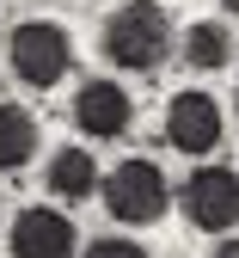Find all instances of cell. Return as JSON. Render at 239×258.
I'll return each mask as SVG.
<instances>
[{"instance_id":"obj_12","label":"cell","mask_w":239,"mask_h":258,"mask_svg":"<svg viewBox=\"0 0 239 258\" xmlns=\"http://www.w3.org/2000/svg\"><path fill=\"white\" fill-rule=\"evenodd\" d=\"M209 258H239V240H221V246H215Z\"/></svg>"},{"instance_id":"obj_7","label":"cell","mask_w":239,"mask_h":258,"mask_svg":"<svg viewBox=\"0 0 239 258\" xmlns=\"http://www.w3.org/2000/svg\"><path fill=\"white\" fill-rule=\"evenodd\" d=\"M74 123H80V136H92V142H117V136H129V123H135V99L117 80H86L74 92Z\"/></svg>"},{"instance_id":"obj_10","label":"cell","mask_w":239,"mask_h":258,"mask_svg":"<svg viewBox=\"0 0 239 258\" xmlns=\"http://www.w3.org/2000/svg\"><path fill=\"white\" fill-rule=\"evenodd\" d=\"M227 55H233L227 25L202 19V25H190V31H184V68H196V74H215V68H227Z\"/></svg>"},{"instance_id":"obj_2","label":"cell","mask_w":239,"mask_h":258,"mask_svg":"<svg viewBox=\"0 0 239 258\" xmlns=\"http://www.w3.org/2000/svg\"><path fill=\"white\" fill-rule=\"evenodd\" d=\"M98 190H105V209L123 228H153V221H166V209H172V184H166V172L153 160H123V166H111Z\"/></svg>"},{"instance_id":"obj_3","label":"cell","mask_w":239,"mask_h":258,"mask_svg":"<svg viewBox=\"0 0 239 258\" xmlns=\"http://www.w3.org/2000/svg\"><path fill=\"white\" fill-rule=\"evenodd\" d=\"M7 61H13V74L25 86L49 92V86L67 80V68H74V37H67L61 25H49V19H31V25H19L7 37Z\"/></svg>"},{"instance_id":"obj_5","label":"cell","mask_w":239,"mask_h":258,"mask_svg":"<svg viewBox=\"0 0 239 258\" xmlns=\"http://www.w3.org/2000/svg\"><path fill=\"white\" fill-rule=\"evenodd\" d=\"M221 136H227V117H221V105L209 99V92H196V86L172 92V105H166V142H172L178 154L202 160V154L221 148Z\"/></svg>"},{"instance_id":"obj_8","label":"cell","mask_w":239,"mask_h":258,"mask_svg":"<svg viewBox=\"0 0 239 258\" xmlns=\"http://www.w3.org/2000/svg\"><path fill=\"white\" fill-rule=\"evenodd\" d=\"M37 117L25 105H7L0 99V172H25L31 160H37Z\"/></svg>"},{"instance_id":"obj_9","label":"cell","mask_w":239,"mask_h":258,"mask_svg":"<svg viewBox=\"0 0 239 258\" xmlns=\"http://www.w3.org/2000/svg\"><path fill=\"white\" fill-rule=\"evenodd\" d=\"M49 190L61 203H86L92 190H98V160L86 148H55L49 154Z\"/></svg>"},{"instance_id":"obj_1","label":"cell","mask_w":239,"mask_h":258,"mask_svg":"<svg viewBox=\"0 0 239 258\" xmlns=\"http://www.w3.org/2000/svg\"><path fill=\"white\" fill-rule=\"evenodd\" d=\"M172 55V19L160 0H123L105 19V61L123 74H160Z\"/></svg>"},{"instance_id":"obj_11","label":"cell","mask_w":239,"mask_h":258,"mask_svg":"<svg viewBox=\"0 0 239 258\" xmlns=\"http://www.w3.org/2000/svg\"><path fill=\"white\" fill-rule=\"evenodd\" d=\"M86 258H153V252H147V246H135V240H123V234H117V240H92V246H86Z\"/></svg>"},{"instance_id":"obj_6","label":"cell","mask_w":239,"mask_h":258,"mask_svg":"<svg viewBox=\"0 0 239 258\" xmlns=\"http://www.w3.org/2000/svg\"><path fill=\"white\" fill-rule=\"evenodd\" d=\"M13 258H74L80 252V234H74V221L55 215L49 203H31L13 215V234H7Z\"/></svg>"},{"instance_id":"obj_4","label":"cell","mask_w":239,"mask_h":258,"mask_svg":"<svg viewBox=\"0 0 239 258\" xmlns=\"http://www.w3.org/2000/svg\"><path fill=\"white\" fill-rule=\"evenodd\" d=\"M178 203H184V221L202 234L239 228V172L233 166H196L178 190Z\"/></svg>"},{"instance_id":"obj_13","label":"cell","mask_w":239,"mask_h":258,"mask_svg":"<svg viewBox=\"0 0 239 258\" xmlns=\"http://www.w3.org/2000/svg\"><path fill=\"white\" fill-rule=\"evenodd\" d=\"M221 7H227V13H239V0H221Z\"/></svg>"}]
</instances>
